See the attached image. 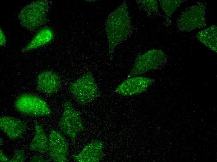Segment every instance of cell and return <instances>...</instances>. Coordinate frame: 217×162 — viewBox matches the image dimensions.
I'll return each instance as SVG.
<instances>
[{"instance_id": "6da1fadb", "label": "cell", "mask_w": 217, "mask_h": 162, "mask_svg": "<svg viewBox=\"0 0 217 162\" xmlns=\"http://www.w3.org/2000/svg\"><path fill=\"white\" fill-rule=\"evenodd\" d=\"M131 26L128 5L124 1L109 15L107 20L106 31L110 53L126 38Z\"/></svg>"}, {"instance_id": "7a4b0ae2", "label": "cell", "mask_w": 217, "mask_h": 162, "mask_svg": "<svg viewBox=\"0 0 217 162\" xmlns=\"http://www.w3.org/2000/svg\"><path fill=\"white\" fill-rule=\"evenodd\" d=\"M49 1H34L23 7L18 17L21 25L28 29H35L46 21V13L49 8Z\"/></svg>"}, {"instance_id": "3957f363", "label": "cell", "mask_w": 217, "mask_h": 162, "mask_svg": "<svg viewBox=\"0 0 217 162\" xmlns=\"http://www.w3.org/2000/svg\"><path fill=\"white\" fill-rule=\"evenodd\" d=\"M69 90L76 101L83 105L93 101L100 95L97 84L90 72L71 83Z\"/></svg>"}, {"instance_id": "277c9868", "label": "cell", "mask_w": 217, "mask_h": 162, "mask_svg": "<svg viewBox=\"0 0 217 162\" xmlns=\"http://www.w3.org/2000/svg\"><path fill=\"white\" fill-rule=\"evenodd\" d=\"M19 112L32 116H48L52 113L46 102L39 96L30 93L19 96L14 102Z\"/></svg>"}, {"instance_id": "5b68a950", "label": "cell", "mask_w": 217, "mask_h": 162, "mask_svg": "<svg viewBox=\"0 0 217 162\" xmlns=\"http://www.w3.org/2000/svg\"><path fill=\"white\" fill-rule=\"evenodd\" d=\"M63 112L59 122V126L62 132L75 143L79 132L85 131L79 112L76 110L69 101L63 104Z\"/></svg>"}, {"instance_id": "8992f818", "label": "cell", "mask_w": 217, "mask_h": 162, "mask_svg": "<svg viewBox=\"0 0 217 162\" xmlns=\"http://www.w3.org/2000/svg\"><path fill=\"white\" fill-rule=\"evenodd\" d=\"M166 61V55L162 51L157 49L150 50L137 57L129 76H136L157 69Z\"/></svg>"}, {"instance_id": "52a82bcc", "label": "cell", "mask_w": 217, "mask_h": 162, "mask_svg": "<svg viewBox=\"0 0 217 162\" xmlns=\"http://www.w3.org/2000/svg\"><path fill=\"white\" fill-rule=\"evenodd\" d=\"M177 24L179 28L184 31L205 26L206 25L204 5L198 3L187 10L179 18Z\"/></svg>"}, {"instance_id": "ba28073f", "label": "cell", "mask_w": 217, "mask_h": 162, "mask_svg": "<svg viewBox=\"0 0 217 162\" xmlns=\"http://www.w3.org/2000/svg\"><path fill=\"white\" fill-rule=\"evenodd\" d=\"M49 139L48 151L50 158L57 162H68V144L62 133L52 130Z\"/></svg>"}, {"instance_id": "9c48e42d", "label": "cell", "mask_w": 217, "mask_h": 162, "mask_svg": "<svg viewBox=\"0 0 217 162\" xmlns=\"http://www.w3.org/2000/svg\"><path fill=\"white\" fill-rule=\"evenodd\" d=\"M153 82L152 79L147 77H131L122 82L116 88L115 92L124 96L134 95L145 91Z\"/></svg>"}, {"instance_id": "30bf717a", "label": "cell", "mask_w": 217, "mask_h": 162, "mask_svg": "<svg viewBox=\"0 0 217 162\" xmlns=\"http://www.w3.org/2000/svg\"><path fill=\"white\" fill-rule=\"evenodd\" d=\"M103 144L99 140H93L86 145L82 151L72 155L78 162H98L103 158Z\"/></svg>"}, {"instance_id": "8fae6325", "label": "cell", "mask_w": 217, "mask_h": 162, "mask_svg": "<svg viewBox=\"0 0 217 162\" xmlns=\"http://www.w3.org/2000/svg\"><path fill=\"white\" fill-rule=\"evenodd\" d=\"M0 128L11 139L21 137L27 130L26 124L20 119L12 117H0Z\"/></svg>"}, {"instance_id": "7c38bea8", "label": "cell", "mask_w": 217, "mask_h": 162, "mask_svg": "<svg viewBox=\"0 0 217 162\" xmlns=\"http://www.w3.org/2000/svg\"><path fill=\"white\" fill-rule=\"evenodd\" d=\"M61 80L56 73L51 71H42L38 75L37 88L40 92L50 94L56 92L60 86Z\"/></svg>"}, {"instance_id": "4fadbf2b", "label": "cell", "mask_w": 217, "mask_h": 162, "mask_svg": "<svg viewBox=\"0 0 217 162\" xmlns=\"http://www.w3.org/2000/svg\"><path fill=\"white\" fill-rule=\"evenodd\" d=\"M54 37L53 30L48 26L40 29L30 42L21 50L23 53L42 47L51 43Z\"/></svg>"}, {"instance_id": "5bb4252c", "label": "cell", "mask_w": 217, "mask_h": 162, "mask_svg": "<svg viewBox=\"0 0 217 162\" xmlns=\"http://www.w3.org/2000/svg\"><path fill=\"white\" fill-rule=\"evenodd\" d=\"M34 124L35 133L29 149L43 154L48 151L49 139L42 126L36 121H34Z\"/></svg>"}, {"instance_id": "9a60e30c", "label": "cell", "mask_w": 217, "mask_h": 162, "mask_svg": "<svg viewBox=\"0 0 217 162\" xmlns=\"http://www.w3.org/2000/svg\"><path fill=\"white\" fill-rule=\"evenodd\" d=\"M217 27L215 25L200 31L196 35L197 39L206 47L217 53Z\"/></svg>"}, {"instance_id": "2e32d148", "label": "cell", "mask_w": 217, "mask_h": 162, "mask_svg": "<svg viewBox=\"0 0 217 162\" xmlns=\"http://www.w3.org/2000/svg\"><path fill=\"white\" fill-rule=\"evenodd\" d=\"M181 0H160L162 9L167 16H170L181 3Z\"/></svg>"}, {"instance_id": "e0dca14e", "label": "cell", "mask_w": 217, "mask_h": 162, "mask_svg": "<svg viewBox=\"0 0 217 162\" xmlns=\"http://www.w3.org/2000/svg\"><path fill=\"white\" fill-rule=\"evenodd\" d=\"M24 150L22 149L16 151L13 157L9 160V162H23L25 161L24 154Z\"/></svg>"}, {"instance_id": "ac0fdd59", "label": "cell", "mask_w": 217, "mask_h": 162, "mask_svg": "<svg viewBox=\"0 0 217 162\" xmlns=\"http://www.w3.org/2000/svg\"><path fill=\"white\" fill-rule=\"evenodd\" d=\"M142 4L152 12L157 11L158 10L157 2L156 0H140Z\"/></svg>"}, {"instance_id": "d6986e66", "label": "cell", "mask_w": 217, "mask_h": 162, "mask_svg": "<svg viewBox=\"0 0 217 162\" xmlns=\"http://www.w3.org/2000/svg\"><path fill=\"white\" fill-rule=\"evenodd\" d=\"M0 45L1 46H4L6 42V39L5 34L2 30L0 29Z\"/></svg>"}, {"instance_id": "ffe728a7", "label": "cell", "mask_w": 217, "mask_h": 162, "mask_svg": "<svg viewBox=\"0 0 217 162\" xmlns=\"http://www.w3.org/2000/svg\"><path fill=\"white\" fill-rule=\"evenodd\" d=\"M30 162H49V161L44 159L42 156H35L30 161Z\"/></svg>"}, {"instance_id": "44dd1931", "label": "cell", "mask_w": 217, "mask_h": 162, "mask_svg": "<svg viewBox=\"0 0 217 162\" xmlns=\"http://www.w3.org/2000/svg\"><path fill=\"white\" fill-rule=\"evenodd\" d=\"M0 161L3 162H9V159L4 154L3 151L0 150Z\"/></svg>"}]
</instances>
